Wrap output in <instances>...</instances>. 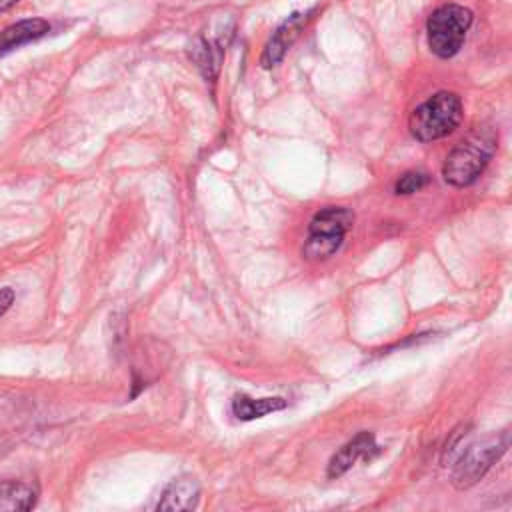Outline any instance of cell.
I'll use <instances>...</instances> for the list:
<instances>
[{
	"label": "cell",
	"instance_id": "cell-1",
	"mask_svg": "<svg viewBox=\"0 0 512 512\" xmlns=\"http://www.w3.org/2000/svg\"><path fill=\"white\" fill-rule=\"evenodd\" d=\"M498 136L490 126H476L446 156L442 176L450 186H470L486 168L496 152Z\"/></svg>",
	"mask_w": 512,
	"mask_h": 512
},
{
	"label": "cell",
	"instance_id": "cell-2",
	"mask_svg": "<svg viewBox=\"0 0 512 512\" xmlns=\"http://www.w3.org/2000/svg\"><path fill=\"white\" fill-rule=\"evenodd\" d=\"M462 120V100L454 92H436L408 118L410 134L420 142H432L448 136Z\"/></svg>",
	"mask_w": 512,
	"mask_h": 512
},
{
	"label": "cell",
	"instance_id": "cell-3",
	"mask_svg": "<svg viewBox=\"0 0 512 512\" xmlns=\"http://www.w3.org/2000/svg\"><path fill=\"white\" fill-rule=\"evenodd\" d=\"M352 224L354 214L344 206H326L318 210L308 226V238L302 246V254L308 260H324L332 256L342 246Z\"/></svg>",
	"mask_w": 512,
	"mask_h": 512
},
{
	"label": "cell",
	"instance_id": "cell-4",
	"mask_svg": "<svg viewBox=\"0 0 512 512\" xmlns=\"http://www.w3.org/2000/svg\"><path fill=\"white\" fill-rule=\"evenodd\" d=\"M472 24V12L460 4H444L436 8L428 22V46L438 58H452L458 54Z\"/></svg>",
	"mask_w": 512,
	"mask_h": 512
},
{
	"label": "cell",
	"instance_id": "cell-5",
	"mask_svg": "<svg viewBox=\"0 0 512 512\" xmlns=\"http://www.w3.org/2000/svg\"><path fill=\"white\" fill-rule=\"evenodd\" d=\"M508 446H510L508 430L486 436L478 442H472L454 464L452 484L458 490H466L474 486L500 460V456L508 450Z\"/></svg>",
	"mask_w": 512,
	"mask_h": 512
},
{
	"label": "cell",
	"instance_id": "cell-6",
	"mask_svg": "<svg viewBox=\"0 0 512 512\" xmlns=\"http://www.w3.org/2000/svg\"><path fill=\"white\" fill-rule=\"evenodd\" d=\"M310 14L312 12H294L276 28V32L270 36V40L262 50V56H260L262 68H272L282 62L288 48L294 44V40L300 36L306 22L310 20Z\"/></svg>",
	"mask_w": 512,
	"mask_h": 512
},
{
	"label": "cell",
	"instance_id": "cell-7",
	"mask_svg": "<svg viewBox=\"0 0 512 512\" xmlns=\"http://www.w3.org/2000/svg\"><path fill=\"white\" fill-rule=\"evenodd\" d=\"M200 484L194 476L184 474L174 478L162 492L156 510H192L198 506Z\"/></svg>",
	"mask_w": 512,
	"mask_h": 512
},
{
	"label": "cell",
	"instance_id": "cell-8",
	"mask_svg": "<svg viewBox=\"0 0 512 512\" xmlns=\"http://www.w3.org/2000/svg\"><path fill=\"white\" fill-rule=\"evenodd\" d=\"M50 32V24L44 18H24L18 20L4 30H0V58L8 52L30 44Z\"/></svg>",
	"mask_w": 512,
	"mask_h": 512
},
{
	"label": "cell",
	"instance_id": "cell-9",
	"mask_svg": "<svg viewBox=\"0 0 512 512\" xmlns=\"http://www.w3.org/2000/svg\"><path fill=\"white\" fill-rule=\"evenodd\" d=\"M376 448L374 436L370 432H360L352 440H348L328 462V478H338L346 474L360 458H366L368 452Z\"/></svg>",
	"mask_w": 512,
	"mask_h": 512
},
{
	"label": "cell",
	"instance_id": "cell-10",
	"mask_svg": "<svg viewBox=\"0 0 512 512\" xmlns=\"http://www.w3.org/2000/svg\"><path fill=\"white\" fill-rule=\"evenodd\" d=\"M38 490L28 482L8 480L0 484V512L30 510L36 504Z\"/></svg>",
	"mask_w": 512,
	"mask_h": 512
},
{
	"label": "cell",
	"instance_id": "cell-11",
	"mask_svg": "<svg viewBox=\"0 0 512 512\" xmlns=\"http://www.w3.org/2000/svg\"><path fill=\"white\" fill-rule=\"evenodd\" d=\"M286 408V400L284 398H250V396H234L232 400V412L238 420H256V418H262L270 412H276V410H282Z\"/></svg>",
	"mask_w": 512,
	"mask_h": 512
},
{
	"label": "cell",
	"instance_id": "cell-12",
	"mask_svg": "<svg viewBox=\"0 0 512 512\" xmlns=\"http://www.w3.org/2000/svg\"><path fill=\"white\" fill-rule=\"evenodd\" d=\"M222 54H224V50L220 48V44L206 40V38H198L190 46V58L196 62V66L208 80L216 78L220 62H222Z\"/></svg>",
	"mask_w": 512,
	"mask_h": 512
},
{
	"label": "cell",
	"instance_id": "cell-13",
	"mask_svg": "<svg viewBox=\"0 0 512 512\" xmlns=\"http://www.w3.org/2000/svg\"><path fill=\"white\" fill-rule=\"evenodd\" d=\"M428 174L424 172H406L402 174L398 180H396V186H394V192L396 194H402V196H408V194H414L418 190H422L426 184H428Z\"/></svg>",
	"mask_w": 512,
	"mask_h": 512
},
{
	"label": "cell",
	"instance_id": "cell-14",
	"mask_svg": "<svg viewBox=\"0 0 512 512\" xmlns=\"http://www.w3.org/2000/svg\"><path fill=\"white\" fill-rule=\"evenodd\" d=\"M14 304V290L10 286L0 288V316H4Z\"/></svg>",
	"mask_w": 512,
	"mask_h": 512
},
{
	"label": "cell",
	"instance_id": "cell-15",
	"mask_svg": "<svg viewBox=\"0 0 512 512\" xmlns=\"http://www.w3.org/2000/svg\"><path fill=\"white\" fill-rule=\"evenodd\" d=\"M16 2H20V0H0V12L6 10V8H10V6H14Z\"/></svg>",
	"mask_w": 512,
	"mask_h": 512
}]
</instances>
